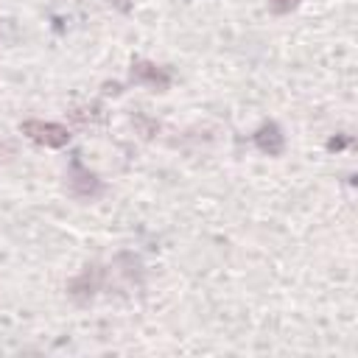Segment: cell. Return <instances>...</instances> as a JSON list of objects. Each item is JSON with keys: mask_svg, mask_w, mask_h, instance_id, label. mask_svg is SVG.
Returning a JSON list of instances; mask_svg holds the SVG:
<instances>
[{"mask_svg": "<svg viewBox=\"0 0 358 358\" xmlns=\"http://www.w3.org/2000/svg\"><path fill=\"white\" fill-rule=\"evenodd\" d=\"M22 131L28 137H34L36 143H45V145H64L67 143V129L64 126H56V123H39V120H28L22 123Z\"/></svg>", "mask_w": 358, "mask_h": 358, "instance_id": "6da1fadb", "label": "cell"}, {"mask_svg": "<svg viewBox=\"0 0 358 358\" xmlns=\"http://www.w3.org/2000/svg\"><path fill=\"white\" fill-rule=\"evenodd\" d=\"M255 143H257V148L266 151V154H280V151H282V134L277 131L274 123L263 126V129L255 134Z\"/></svg>", "mask_w": 358, "mask_h": 358, "instance_id": "7a4b0ae2", "label": "cell"}, {"mask_svg": "<svg viewBox=\"0 0 358 358\" xmlns=\"http://www.w3.org/2000/svg\"><path fill=\"white\" fill-rule=\"evenodd\" d=\"M131 78H134V81H151V84L159 87V90L168 87V73H162V70H157V67H151V64H134V67H131Z\"/></svg>", "mask_w": 358, "mask_h": 358, "instance_id": "3957f363", "label": "cell"}, {"mask_svg": "<svg viewBox=\"0 0 358 358\" xmlns=\"http://www.w3.org/2000/svg\"><path fill=\"white\" fill-rule=\"evenodd\" d=\"M268 6H271V11H277V14H285V11H291V8L296 6V0H271Z\"/></svg>", "mask_w": 358, "mask_h": 358, "instance_id": "277c9868", "label": "cell"}]
</instances>
